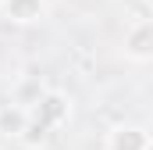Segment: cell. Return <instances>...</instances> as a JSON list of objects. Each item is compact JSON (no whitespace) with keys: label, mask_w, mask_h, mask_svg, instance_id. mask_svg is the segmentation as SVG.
Returning <instances> with one entry per match:
<instances>
[{"label":"cell","mask_w":153,"mask_h":150,"mask_svg":"<svg viewBox=\"0 0 153 150\" xmlns=\"http://www.w3.org/2000/svg\"><path fill=\"white\" fill-rule=\"evenodd\" d=\"M107 150H150V136L139 125H117L107 140Z\"/></svg>","instance_id":"obj_1"},{"label":"cell","mask_w":153,"mask_h":150,"mask_svg":"<svg viewBox=\"0 0 153 150\" xmlns=\"http://www.w3.org/2000/svg\"><path fill=\"white\" fill-rule=\"evenodd\" d=\"M125 50H128L135 61H150V54H153V25H150V22H139V25L128 32Z\"/></svg>","instance_id":"obj_2"},{"label":"cell","mask_w":153,"mask_h":150,"mask_svg":"<svg viewBox=\"0 0 153 150\" xmlns=\"http://www.w3.org/2000/svg\"><path fill=\"white\" fill-rule=\"evenodd\" d=\"M68 118V100L61 97V93H46L43 100H39V111H36V122L39 125H61Z\"/></svg>","instance_id":"obj_3"},{"label":"cell","mask_w":153,"mask_h":150,"mask_svg":"<svg viewBox=\"0 0 153 150\" xmlns=\"http://www.w3.org/2000/svg\"><path fill=\"white\" fill-rule=\"evenodd\" d=\"M4 14L11 22H36L43 14V0H4Z\"/></svg>","instance_id":"obj_4"},{"label":"cell","mask_w":153,"mask_h":150,"mask_svg":"<svg viewBox=\"0 0 153 150\" xmlns=\"http://www.w3.org/2000/svg\"><path fill=\"white\" fill-rule=\"evenodd\" d=\"M29 125V114L22 107H4L0 111V132L4 136H22V129Z\"/></svg>","instance_id":"obj_5"},{"label":"cell","mask_w":153,"mask_h":150,"mask_svg":"<svg viewBox=\"0 0 153 150\" xmlns=\"http://www.w3.org/2000/svg\"><path fill=\"white\" fill-rule=\"evenodd\" d=\"M25 147H39L43 140H46V125H39V122H29L25 129H22V136H18Z\"/></svg>","instance_id":"obj_6"}]
</instances>
